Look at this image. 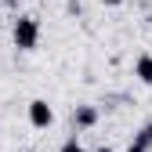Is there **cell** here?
I'll list each match as a JSON object with an SVG mask.
<instances>
[{"instance_id": "1", "label": "cell", "mask_w": 152, "mask_h": 152, "mask_svg": "<svg viewBox=\"0 0 152 152\" xmlns=\"http://www.w3.org/2000/svg\"><path fill=\"white\" fill-rule=\"evenodd\" d=\"M11 44L18 51H36L40 47V22L33 15H18L15 26H11Z\"/></svg>"}, {"instance_id": "2", "label": "cell", "mask_w": 152, "mask_h": 152, "mask_svg": "<svg viewBox=\"0 0 152 152\" xmlns=\"http://www.w3.org/2000/svg\"><path fill=\"white\" fill-rule=\"evenodd\" d=\"M26 112H29V127H36V130H47V127L54 123V109H51L44 98H33V102L26 105Z\"/></svg>"}, {"instance_id": "3", "label": "cell", "mask_w": 152, "mask_h": 152, "mask_svg": "<svg viewBox=\"0 0 152 152\" xmlns=\"http://www.w3.org/2000/svg\"><path fill=\"white\" fill-rule=\"evenodd\" d=\"M94 123H98V109L94 105H76L72 109V127L76 130H91Z\"/></svg>"}, {"instance_id": "4", "label": "cell", "mask_w": 152, "mask_h": 152, "mask_svg": "<svg viewBox=\"0 0 152 152\" xmlns=\"http://www.w3.org/2000/svg\"><path fill=\"white\" fill-rule=\"evenodd\" d=\"M134 76H138L145 87H152V54H141V58L134 62Z\"/></svg>"}, {"instance_id": "5", "label": "cell", "mask_w": 152, "mask_h": 152, "mask_svg": "<svg viewBox=\"0 0 152 152\" xmlns=\"http://www.w3.org/2000/svg\"><path fill=\"white\" fill-rule=\"evenodd\" d=\"M134 145H141L145 152H152V120H148V123H141V130L134 134Z\"/></svg>"}, {"instance_id": "6", "label": "cell", "mask_w": 152, "mask_h": 152, "mask_svg": "<svg viewBox=\"0 0 152 152\" xmlns=\"http://www.w3.org/2000/svg\"><path fill=\"white\" fill-rule=\"evenodd\" d=\"M58 152H87L83 145H80V138H69V141H62V148Z\"/></svg>"}, {"instance_id": "7", "label": "cell", "mask_w": 152, "mask_h": 152, "mask_svg": "<svg viewBox=\"0 0 152 152\" xmlns=\"http://www.w3.org/2000/svg\"><path fill=\"white\" fill-rule=\"evenodd\" d=\"M102 4H105V7H120L123 0H102Z\"/></svg>"}, {"instance_id": "8", "label": "cell", "mask_w": 152, "mask_h": 152, "mask_svg": "<svg viewBox=\"0 0 152 152\" xmlns=\"http://www.w3.org/2000/svg\"><path fill=\"white\" fill-rule=\"evenodd\" d=\"M127 152H145V148H141V145H134V141H130V145H127Z\"/></svg>"}, {"instance_id": "9", "label": "cell", "mask_w": 152, "mask_h": 152, "mask_svg": "<svg viewBox=\"0 0 152 152\" xmlns=\"http://www.w3.org/2000/svg\"><path fill=\"white\" fill-rule=\"evenodd\" d=\"M4 4H7V7H18V4H22V0H4Z\"/></svg>"}, {"instance_id": "10", "label": "cell", "mask_w": 152, "mask_h": 152, "mask_svg": "<svg viewBox=\"0 0 152 152\" xmlns=\"http://www.w3.org/2000/svg\"><path fill=\"white\" fill-rule=\"evenodd\" d=\"M94 152H112V148H109V145H102V148H94Z\"/></svg>"}, {"instance_id": "11", "label": "cell", "mask_w": 152, "mask_h": 152, "mask_svg": "<svg viewBox=\"0 0 152 152\" xmlns=\"http://www.w3.org/2000/svg\"><path fill=\"white\" fill-rule=\"evenodd\" d=\"M148 26H152V7H148Z\"/></svg>"}]
</instances>
